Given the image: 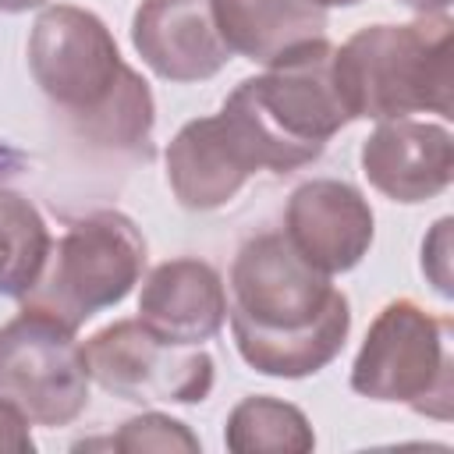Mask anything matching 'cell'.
Wrapping results in <instances>:
<instances>
[{
    "mask_svg": "<svg viewBox=\"0 0 454 454\" xmlns=\"http://www.w3.org/2000/svg\"><path fill=\"white\" fill-rule=\"evenodd\" d=\"M227 319L238 355L277 380L316 376L351 333L348 294L305 262L284 231L255 234L238 248Z\"/></svg>",
    "mask_w": 454,
    "mask_h": 454,
    "instance_id": "cell-1",
    "label": "cell"
},
{
    "mask_svg": "<svg viewBox=\"0 0 454 454\" xmlns=\"http://www.w3.org/2000/svg\"><path fill=\"white\" fill-rule=\"evenodd\" d=\"M28 71L82 142L106 153H149L156 124L149 82L124 64L99 14L74 4L43 7L28 32Z\"/></svg>",
    "mask_w": 454,
    "mask_h": 454,
    "instance_id": "cell-2",
    "label": "cell"
},
{
    "mask_svg": "<svg viewBox=\"0 0 454 454\" xmlns=\"http://www.w3.org/2000/svg\"><path fill=\"white\" fill-rule=\"evenodd\" d=\"M220 114L259 170L287 174L319 160L326 142L351 124L333 82V43H305L262 74L238 82Z\"/></svg>",
    "mask_w": 454,
    "mask_h": 454,
    "instance_id": "cell-3",
    "label": "cell"
},
{
    "mask_svg": "<svg viewBox=\"0 0 454 454\" xmlns=\"http://www.w3.org/2000/svg\"><path fill=\"white\" fill-rule=\"evenodd\" d=\"M454 21L419 14L408 25H365L333 46V82L351 121H397L411 114L450 117Z\"/></svg>",
    "mask_w": 454,
    "mask_h": 454,
    "instance_id": "cell-4",
    "label": "cell"
},
{
    "mask_svg": "<svg viewBox=\"0 0 454 454\" xmlns=\"http://www.w3.org/2000/svg\"><path fill=\"white\" fill-rule=\"evenodd\" d=\"M351 390L447 422L454 415V326L411 298L387 301L351 365Z\"/></svg>",
    "mask_w": 454,
    "mask_h": 454,
    "instance_id": "cell-5",
    "label": "cell"
},
{
    "mask_svg": "<svg viewBox=\"0 0 454 454\" xmlns=\"http://www.w3.org/2000/svg\"><path fill=\"white\" fill-rule=\"evenodd\" d=\"M145 270V238L121 209H96L64 227L25 309H39L71 330L103 309L121 305Z\"/></svg>",
    "mask_w": 454,
    "mask_h": 454,
    "instance_id": "cell-6",
    "label": "cell"
},
{
    "mask_svg": "<svg viewBox=\"0 0 454 454\" xmlns=\"http://www.w3.org/2000/svg\"><path fill=\"white\" fill-rule=\"evenodd\" d=\"M0 397L14 401L32 426H71L89 404V365L74 330L21 305L0 326Z\"/></svg>",
    "mask_w": 454,
    "mask_h": 454,
    "instance_id": "cell-7",
    "label": "cell"
},
{
    "mask_svg": "<svg viewBox=\"0 0 454 454\" xmlns=\"http://www.w3.org/2000/svg\"><path fill=\"white\" fill-rule=\"evenodd\" d=\"M89 380L135 404H199L213 390L216 365L202 344H170L138 319H117L85 344Z\"/></svg>",
    "mask_w": 454,
    "mask_h": 454,
    "instance_id": "cell-8",
    "label": "cell"
},
{
    "mask_svg": "<svg viewBox=\"0 0 454 454\" xmlns=\"http://www.w3.org/2000/svg\"><path fill=\"white\" fill-rule=\"evenodd\" d=\"M376 220L365 195L337 177L298 184L284 209V238L319 273L337 277L355 270L372 248Z\"/></svg>",
    "mask_w": 454,
    "mask_h": 454,
    "instance_id": "cell-9",
    "label": "cell"
},
{
    "mask_svg": "<svg viewBox=\"0 0 454 454\" xmlns=\"http://www.w3.org/2000/svg\"><path fill=\"white\" fill-rule=\"evenodd\" d=\"M131 46L153 74L177 85L206 82L234 57L213 0H142L131 18Z\"/></svg>",
    "mask_w": 454,
    "mask_h": 454,
    "instance_id": "cell-10",
    "label": "cell"
},
{
    "mask_svg": "<svg viewBox=\"0 0 454 454\" xmlns=\"http://www.w3.org/2000/svg\"><path fill=\"white\" fill-rule=\"evenodd\" d=\"M362 174L390 202H429L450 188L454 138L433 121H380L362 142Z\"/></svg>",
    "mask_w": 454,
    "mask_h": 454,
    "instance_id": "cell-11",
    "label": "cell"
},
{
    "mask_svg": "<svg viewBox=\"0 0 454 454\" xmlns=\"http://www.w3.org/2000/svg\"><path fill=\"white\" fill-rule=\"evenodd\" d=\"M167 184L192 213L227 206L259 167L223 114L188 121L167 145Z\"/></svg>",
    "mask_w": 454,
    "mask_h": 454,
    "instance_id": "cell-12",
    "label": "cell"
},
{
    "mask_svg": "<svg viewBox=\"0 0 454 454\" xmlns=\"http://www.w3.org/2000/svg\"><path fill=\"white\" fill-rule=\"evenodd\" d=\"M138 323L170 344H206L227 323V291L202 259H167L149 270L138 294Z\"/></svg>",
    "mask_w": 454,
    "mask_h": 454,
    "instance_id": "cell-13",
    "label": "cell"
},
{
    "mask_svg": "<svg viewBox=\"0 0 454 454\" xmlns=\"http://www.w3.org/2000/svg\"><path fill=\"white\" fill-rule=\"evenodd\" d=\"M213 11L231 53L262 67L326 39V11L316 0H213Z\"/></svg>",
    "mask_w": 454,
    "mask_h": 454,
    "instance_id": "cell-14",
    "label": "cell"
},
{
    "mask_svg": "<svg viewBox=\"0 0 454 454\" xmlns=\"http://www.w3.org/2000/svg\"><path fill=\"white\" fill-rule=\"evenodd\" d=\"M50 227L35 202L0 184V294L25 298L50 255Z\"/></svg>",
    "mask_w": 454,
    "mask_h": 454,
    "instance_id": "cell-15",
    "label": "cell"
},
{
    "mask_svg": "<svg viewBox=\"0 0 454 454\" xmlns=\"http://www.w3.org/2000/svg\"><path fill=\"white\" fill-rule=\"evenodd\" d=\"M223 443L234 454H259V450L305 454L316 447V433L298 404L270 394H252L231 408L223 426Z\"/></svg>",
    "mask_w": 454,
    "mask_h": 454,
    "instance_id": "cell-16",
    "label": "cell"
},
{
    "mask_svg": "<svg viewBox=\"0 0 454 454\" xmlns=\"http://www.w3.org/2000/svg\"><path fill=\"white\" fill-rule=\"evenodd\" d=\"M110 447L121 450V454H145V450H202L199 436L181 422V419H170L163 411H142L135 419H128L117 436H110Z\"/></svg>",
    "mask_w": 454,
    "mask_h": 454,
    "instance_id": "cell-17",
    "label": "cell"
},
{
    "mask_svg": "<svg viewBox=\"0 0 454 454\" xmlns=\"http://www.w3.org/2000/svg\"><path fill=\"white\" fill-rule=\"evenodd\" d=\"M28 426H32L28 415H25L14 401L0 397V450H11V454H32V450H35V440H32Z\"/></svg>",
    "mask_w": 454,
    "mask_h": 454,
    "instance_id": "cell-18",
    "label": "cell"
},
{
    "mask_svg": "<svg viewBox=\"0 0 454 454\" xmlns=\"http://www.w3.org/2000/svg\"><path fill=\"white\" fill-rule=\"evenodd\" d=\"M397 4L415 11V14H443L450 7V0H397Z\"/></svg>",
    "mask_w": 454,
    "mask_h": 454,
    "instance_id": "cell-19",
    "label": "cell"
},
{
    "mask_svg": "<svg viewBox=\"0 0 454 454\" xmlns=\"http://www.w3.org/2000/svg\"><path fill=\"white\" fill-rule=\"evenodd\" d=\"M46 0H0V11L4 14H21V11H32V7H43Z\"/></svg>",
    "mask_w": 454,
    "mask_h": 454,
    "instance_id": "cell-20",
    "label": "cell"
},
{
    "mask_svg": "<svg viewBox=\"0 0 454 454\" xmlns=\"http://www.w3.org/2000/svg\"><path fill=\"white\" fill-rule=\"evenodd\" d=\"M18 163H21V160H18V156H14L7 145H0V177H4V174H11Z\"/></svg>",
    "mask_w": 454,
    "mask_h": 454,
    "instance_id": "cell-21",
    "label": "cell"
},
{
    "mask_svg": "<svg viewBox=\"0 0 454 454\" xmlns=\"http://www.w3.org/2000/svg\"><path fill=\"white\" fill-rule=\"evenodd\" d=\"M316 4L326 11V7H355V4H362V0H316Z\"/></svg>",
    "mask_w": 454,
    "mask_h": 454,
    "instance_id": "cell-22",
    "label": "cell"
}]
</instances>
